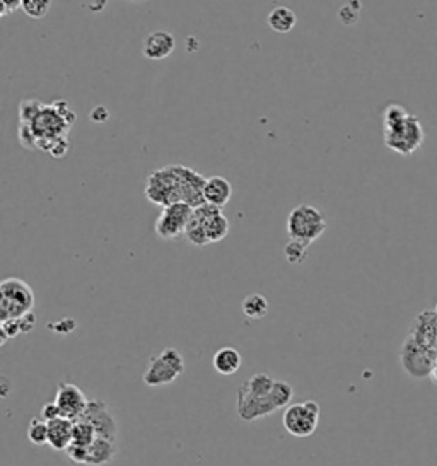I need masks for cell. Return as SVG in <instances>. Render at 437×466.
<instances>
[{"instance_id": "6da1fadb", "label": "cell", "mask_w": 437, "mask_h": 466, "mask_svg": "<svg viewBox=\"0 0 437 466\" xmlns=\"http://www.w3.org/2000/svg\"><path fill=\"white\" fill-rule=\"evenodd\" d=\"M203 188H205V178L198 171L179 164H170L149 173L144 195L151 204L159 207L186 204L197 209L207 204Z\"/></svg>"}, {"instance_id": "7a4b0ae2", "label": "cell", "mask_w": 437, "mask_h": 466, "mask_svg": "<svg viewBox=\"0 0 437 466\" xmlns=\"http://www.w3.org/2000/svg\"><path fill=\"white\" fill-rule=\"evenodd\" d=\"M75 123V113L64 99H57L52 105H41L40 112L29 123H19L34 137L36 149L48 152L64 137H68L72 125Z\"/></svg>"}, {"instance_id": "3957f363", "label": "cell", "mask_w": 437, "mask_h": 466, "mask_svg": "<svg viewBox=\"0 0 437 466\" xmlns=\"http://www.w3.org/2000/svg\"><path fill=\"white\" fill-rule=\"evenodd\" d=\"M383 132L386 147L401 156H410L419 151L425 139L419 118L394 103L386 106L383 113Z\"/></svg>"}, {"instance_id": "277c9868", "label": "cell", "mask_w": 437, "mask_h": 466, "mask_svg": "<svg viewBox=\"0 0 437 466\" xmlns=\"http://www.w3.org/2000/svg\"><path fill=\"white\" fill-rule=\"evenodd\" d=\"M294 398L292 386L286 381H275L274 391L265 398H258L253 396L243 386L237 389V417L244 422H255V420L268 417L274 412L281 410V408H287Z\"/></svg>"}, {"instance_id": "5b68a950", "label": "cell", "mask_w": 437, "mask_h": 466, "mask_svg": "<svg viewBox=\"0 0 437 466\" xmlns=\"http://www.w3.org/2000/svg\"><path fill=\"white\" fill-rule=\"evenodd\" d=\"M328 223L320 209L313 205L302 204L290 210L287 217V234L290 239H297L306 244H311L325 234Z\"/></svg>"}, {"instance_id": "8992f818", "label": "cell", "mask_w": 437, "mask_h": 466, "mask_svg": "<svg viewBox=\"0 0 437 466\" xmlns=\"http://www.w3.org/2000/svg\"><path fill=\"white\" fill-rule=\"evenodd\" d=\"M34 308V292L31 285L22 278L9 277L0 284V323L16 320L31 313Z\"/></svg>"}, {"instance_id": "52a82bcc", "label": "cell", "mask_w": 437, "mask_h": 466, "mask_svg": "<svg viewBox=\"0 0 437 466\" xmlns=\"http://www.w3.org/2000/svg\"><path fill=\"white\" fill-rule=\"evenodd\" d=\"M183 373H185V359L175 347H168L149 359L142 381L149 388H163L175 383Z\"/></svg>"}, {"instance_id": "ba28073f", "label": "cell", "mask_w": 437, "mask_h": 466, "mask_svg": "<svg viewBox=\"0 0 437 466\" xmlns=\"http://www.w3.org/2000/svg\"><path fill=\"white\" fill-rule=\"evenodd\" d=\"M401 368L412 379H425L432 374L437 362V349L419 343L406 335L400 350Z\"/></svg>"}, {"instance_id": "9c48e42d", "label": "cell", "mask_w": 437, "mask_h": 466, "mask_svg": "<svg viewBox=\"0 0 437 466\" xmlns=\"http://www.w3.org/2000/svg\"><path fill=\"white\" fill-rule=\"evenodd\" d=\"M318 422H320V405L313 400L290 403L282 415L283 427L294 437H309L316 433Z\"/></svg>"}, {"instance_id": "30bf717a", "label": "cell", "mask_w": 437, "mask_h": 466, "mask_svg": "<svg viewBox=\"0 0 437 466\" xmlns=\"http://www.w3.org/2000/svg\"><path fill=\"white\" fill-rule=\"evenodd\" d=\"M193 216V207L186 204H172L163 207V212L154 224L156 236L164 241H172L185 234L188 224Z\"/></svg>"}, {"instance_id": "8fae6325", "label": "cell", "mask_w": 437, "mask_h": 466, "mask_svg": "<svg viewBox=\"0 0 437 466\" xmlns=\"http://www.w3.org/2000/svg\"><path fill=\"white\" fill-rule=\"evenodd\" d=\"M80 420H86L96 429L98 437L111 439L117 441L118 437V423L114 415L111 414L108 403L105 400H89L86 410L80 415Z\"/></svg>"}, {"instance_id": "7c38bea8", "label": "cell", "mask_w": 437, "mask_h": 466, "mask_svg": "<svg viewBox=\"0 0 437 466\" xmlns=\"http://www.w3.org/2000/svg\"><path fill=\"white\" fill-rule=\"evenodd\" d=\"M193 219L202 225L209 243H218L229 234V220L216 205L203 204L193 209Z\"/></svg>"}, {"instance_id": "4fadbf2b", "label": "cell", "mask_w": 437, "mask_h": 466, "mask_svg": "<svg viewBox=\"0 0 437 466\" xmlns=\"http://www.w3.org/2000/svg\"><path fill=\"white\" fill-rule=\"evenodd\" d=\"M55 403L59 405L62 417L74 422L84 414L89 400L86 398V395H84L79 386L72 383H60L59 388H57Z\"/></svg>"}, {"instance_id": "5bb4252c", "label": "cell", "mask_w": 437, "mask_h": 466, "mask_svg": "<svg viewBox=\"0 0 437 466\" xmlns=\"http://www.w3.org/2000/svg\"><path fill=\"white\" fill-rule=\"evenodd\" d=\"M176 38L170 31H152L142 40V55L149 60H164L175 52Z\"/></svg>"}, {"instance_id": "9a60e30c", "label": "cell", "mask_w": 437, "mask_h": 466, "mask_svg": "<svg viewBox=\"0 0 437 466\" xmlns=\"http://www.w3.org/2000/svg\"><path fill=\"white\" fill-rule=\"evenodd\" d=\"M408 337L417 340L419 343L437 349V315L436 311H422L413 320L412 326L408 330Z\"/></svg>"}, {"instance_id": "2e32d148", "label": "cell", "mask_w": 437, "mask_h": 466, "mask_svg": "<svg viewBox=\"0 0 437 466\" xmlns=\"http://www.w3.org/2000/svg\"><path fill=\"white\" fill-rule=\"evenodd\" d=\"M203 197L210 205L222 209L229 204L232 197V185L222 176H210L205 179V188H203Z\"/></svg>"}, {"instance_id": "e0dca14e", "label": "cell", "mask_w": 437, "mask_h": 466, "mask_svg": "<svg viewBox=\"0 0 437 466\" xmlns=\"http://www.w3.org/2000/svg\"><path fill=\"white\" fill-rule=\"evenodd\" d=\"M118 454L117 441L111 439L98 437L93 444L87 448V460L86 466H105L114 461Z\"/></svg>"}, {"instance_id": "ac0fdd59", "label": "cell", "mask_w": 437, "mask_h": 466, "mask_svg": "<svg viewBox=\"0 0 437 466\" xmlns=\"http://www.w3.org/2000/svg\"><path fill=\"white\" fill-rule=\"evenodd\" d=\"M72 427L74 422L65 417L48 422V444L55 451H67L72 444Z\"/></svg>"}, {"instance_id": "d6986e66", "label": "cell", "mask_w": 437, "mask_h": 466, "mask_svg": "<svg viewBox=\"0 0 437 466\" xmlns=\"http://www.w3.org/2000/svg\"><path fill=\"white\" fill-rule=\"evenodd\" d=\"M243 359L235 347H222L212 357V366L222 376H232L239 370Z\"/></svg>"}, {"instance_id": "ffe728a7", "label": "cell", "mask_w": 437, "mask_h": 466, "mask_svg": "<svg viewBox=\"0 0 437 466\" xmlns=\"http://www.w3.org/2000/svg\"><path fill=\"white\" fill-rule=\"evenodd\" d=\"M268 26H270L272 31L279 33V34H287L292 31L296 28L297 22V16L292 9L289 7H275V9L270 10L267 17Z\"/></svg>"}, {"instance_id": "44dd1931", "label": "cell", "mask_w": 437, "mask_h": 466, "mask_svg": "<svg viewBox=\"0 0 437 466\" xmlns=\"http://www.w3.org/2000/svg\"><path fill=\"white\" fill-rule=\"evenodd\" d=\"M241 386H243L250 395L258 396V398H265V396L274 391L275 379L272 376H268L267 373H256Z\"/></svg>"}, {"instance_id": "7402d4cb", "label": "cell", "mask_w": 437, "mask_h": 466, "mask_svg": "<svg viewBox=\"0 0 437 466\" xmlns=\"http://www.w3.org/2000/svg\"><path fill=\"white\" fill-rule=\"evenodd\" d=\"M98 439L96 429L86 420H74V427H72V444L79 446V448H89L91 444Z\"/></svg>"}, {"instance_id": "603a6c76", "label": "cell", "mask_w": 437, "mask_h": 466, "mask_svg": "<svg viewBox=\"0 0 437 466\" xmlns=\"http://www.w3.org/2000/svg\"><path fill=\"white\" fill-rule=\"evenodd\" d=\"M243 313L251 320H262L268 315V301L262 294H251L241 303Z\"/></svg>"}, {"instance_id": "cb8c5ba5", "label": "cell", "mask_w": 437, "mask_h": 466, "mask_svg": "<svg viewBox=\"0 0 437 466\" xmlns=\"http://www.w3.org/2000/svg\"><path fill=\"white\" fill-rule=\"evenodd\" d=\"M28 439L34 446L48 444V422L43 419H31L28 426Z\"/></svg>"}, {"instance_id": "d4e9b609", "label": "cell", "mask_w": 437, "mask_h": 466, "mask_svg": "<svg viewBox=\"0 0 437 466\" xmlns=\"http://www.w3.org/2000/svg\"><path fill=\"white\" fill-rule=\"evenodd\" d=\"M308 248L309 244L297 241V239H290L286 244V248H283V255H286V260L290 265H301V263L306 262V257H308Z\"/></svg>"}, {"instance_id": "484cf974", "label": "cell", "mask_w": 437, "mask_h": 466, "mask_svg": "<svg viewBox=\"0 0 437 466\" xmlns=\"http://www.w3.org/2000/svg\"><path fill=\"white\" fill-rule=\"evenodd\" d=\"M52 0H22L21 10L31 19H41L48 14Z\"/></svg>"}, {"instance_id": "4316f807", "label": "cell", "mask_w": 437, "mask_h": 466, "mask_svg": "<svg viewBox=\"0 0 437 466\" xmlns=\"http://www.w3.org/2000/svg\"><path fill=\"white\" fill-rule=\"evenodd\" d=\"M360 16V2L359 0H348L345 6L340 7L339 17L345 26H352L359 21Z\"/></svg>"}, {"instance_id": "83f0119b", "label": "cell", "mask_w": 437, "mask_h": 466, "mask_svg": "<svg viewBox=\"0 0 437 466\" xmlns=\"http://www.w3.org/2000/svg\"><path fill=\"white\" fill-rule=\"evenodd\" d=\"M48 328L55 331L57 335H68L77 328V323H75L74 318H64L57 323H50Z\"/></svg>"}, {"instance_id": "f1b7e54d", "label": "cell", "mask_w": 437, "mask_h": 466, "mask_svg": "<svg viewBox=\"0 0 437 466\" xmlns=\"http://www.w3.org/2000/svg\"><path fill=\"white\" fill-rule=\"evenodd\" d=\"M59 417H62V412H60L59 405H57L55 402H50L45 405L43 408H41V419L47 420V422H50V420H53V419H59Z\"/></svg>"}, {"instance_id": "f546056e", "label": "cell", "mask_w": 437, "mask_h": 466, "mask_svg": "<svg viewBox=\"0 0 437 466\" xmlns=\"http://www.w3.org/2000/svg\"><path fill=\"white\" fill-rule=\"evenodd\" d=\"M19 320V326H21V333H31L33 328L36 326V315L34 313H28V315L21 316Z\"/></svg>"}, {"instance_id": "4dcf8cb0", "label": "cell", "mask_w": 437, "mask_h": 466, "mask_svg": "<svg viewBox=\"0 0 437 466\" xmlns=\"http://www.w3.org/2000/svg\"><path fill=\"white\" fill-rule=\"evenodd\" d=\"M89 118L96 121V123H105V121L110 118V112L105 108V106H96L93 112H91Z\"/></svg>"}, {"instance_id": "1f68e13d", "label": "cell", "mask_w": 437, "mask_h": 466, "mask_svg": "<svg viewBox=\"0 0 437 466\" xmlns=\"http://www.w3.org/2000/svg\"><path fill=\"white\" fill-rule=\"evenodd\" d=\"M22 0H2V17H6L7 14L16 13L17 9H21Z\"/></svg>"}, {"instance_id": "d6a6232c", "label": "cell", "mask_w": 437, "mask_h": 466, "mask_svg": "<svg viewBox=\"0 0 437 466\" xmlns=\"http://www.w3.org/2000/svg\"><path fill=\"white\" fill-rule=\"evenodd\" d=\"M431 377H432V379H434L436 383H437V362H436L434 369H432V374H431Z\"/></svg>"}, {"instance_id": "836d02e7", "label": "cell", "mask_w": 437, "mask_h": 466, "mask_svg": "<svg viewBox=\"0 0 437 466\" xmlns=\"http://www.w3.org/2000/svg\"><path fill=\"white\" fill-rule=\"evenodd\" d=\"M128 2H144V0H128Z\"/></svg>"}, {"instance_id": "e575fe53", "label": "cell", "mask_w": 437, "mask_h": 466, "mask_svg": "<svg viewBox=\"0 0 437 466\" xmlns=\"http://www.w3.org/2000/svg\"><path fill=\"white\" fill-rule=\"evenodd\" d=\"M434 311H436V315H437V304H436V309H434Z\"/></svg>"}]
</instances>
